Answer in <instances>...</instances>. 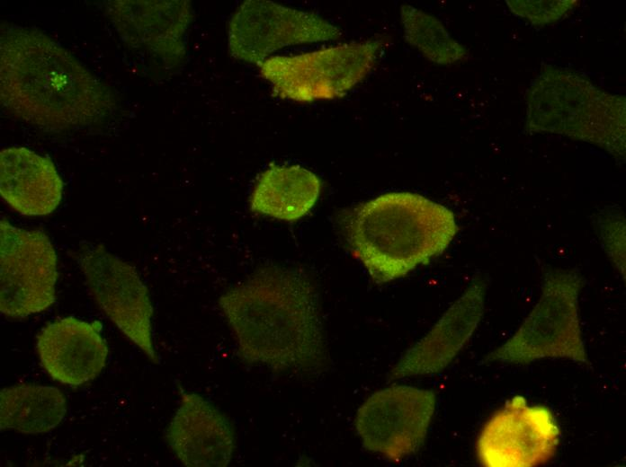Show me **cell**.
<instances>
[{"mask_svg":"<svg viewBox=\"0 0 626 467\" xmlns=\"http://www.w3.org/2000/svg\"><path fill=\"white\" fill-rule=\"evenodd\" d=\"M246 364L275 373L316 374L328 364L319 295L302 269L259 268L219 298Z\"/></svg>","mask_w":626,"mask_h":467,"instance_id":"1","label":"cell"},{"mask_svg":"<svg viewBox=\"0 0 626 467\" xmlns=\"http://www.w3.org/2000/svg\"><path fill=\"white\" fill-rule=\"evenodd\" d=\"M0 82L4 107L48 130L100 122L116 107L104 83L34 28L2 24Z\"/></svg>","mask_w":626,"mask_h":467,"instance_id":"2","label":"cell"},{"mask_svg":"<svg viewBox=\"0 0 626 467\" xmlns=\"http://www.w3.org/2000/svg\"><path fill=\"white\" fill-rule=\"evenodd\" d=\"M342 225L352 253L377 284L429 263L459 231L451 209L408 191L371 198L344 214Z\"/></svg>","mask_w":626,"mask_h":467,"instance_id":"3","label":"cell"},{"mask_svg":"<svg viewBox=\"0 0 626 467\" xmlns=\"http://www.w3.org/2000/svg\"><path fill=\"white\" fill-rule=\"evenodd\" d=\"M525 130L595 145L625 160L626 99L563 67L544 66L526 94Z\"/></svg>","mask_w":626,"mask_h":467,"instance_id":"4","label":"cell"},{"mask_svg":"<svg viewBox=\"0 0 626 467\" xmlns=\"http://www.w3.org/2000/svg\"><path fill=\"white\" fill-rule=\"evenodd\" d=\"M582 285L583 278L577 270L547 269L533 309L486 361L523 365L543 358H563L588 366L579 319Z\"/></svg>","mask_w":626,"mask_h":467,"instance_id":"5","label":"cell"},{"mask_svg":"<svg viewBox=\"0 0 626 467\" xmlns=\"http://www.w3.org/2000/svg\"><path fill=\"white\" fill-rule=\"evenodd\" d=\"M384 46L371 39L295 56L269 57L261 75L281 98L300 102L331 100L361 83L377 62Z\"/></svg>","mask_w":626,"mask_h":467,"instance_id":"6","label":"cell"},{"mask_svg":"<svg viewBox=\"0 0 626 467\" xmlns=\"http://www.w3.org/2000/svg\"><path fill=\"white\" fill-rule=\"evenodd\" d=\"M75 259L100 308L153 363H157L148 290L136 268L101 243H82Z\"/></svg>","mask_w":626,"mask_h":467,"instance_id":"7","label":"cell"},{"mask_svg":"<svg viewBox=\"0 0 626 467\" xmlns=\"http://www.w3.org/2000/svg\"><path fill=\"white\" fill-rule=\"evenodd\" d=\"M57 254L41 230H26L0 220V311L25 318L56 300Z\"/></svg>","mask_w":626,"mask_h":467,"instance_id":"8","label":"cell"},{"mask_svg":"<svg viewBox=\"0 0 626 467\" xmlns=\"http://www.w3.org/2000/svg\"><path fill=\"white\" fill-rule=\"evenodd\" d=\"M560 430L552 411L514 396L506 401L483 426L477 456L487 467H533L556 454Z\"/></svg>","mask_w":626,"mask_h":467,"instance_id":"9","label":"cell"},{"mask_svg":"<svg viewBox=\"0 0 626 467\" xmlns=\"http://www.w3.org/2000/svg\"><path fill=\"white\" fill-rule=\"evenodd\" d=\"M342 31L312 12L272 1L247 0L234 13L228 27V49L238 60L260 66L288 46L336 40Z\"/></svg>","mask_w":626,"mask_h":467,"instance_id":"10","label":"cell"},{"mask_svg":"<svg viewBox=\"0 0 626 467\" xmlns=\"http://www.w3.org/2000/svg\"><path fill=\"white\" fill-rule=\"evenodd\" d=\"M436 404L431 390L394 385L374 392L358 410L355 427L362 445L398 462L423 445Z\"/></svg>","mask_w":626,"mask_h":467,"instance_id":"11","label":"cell"},{"mask_svg":"<svg viewBox=\"0 0 626 467\" xmlns=\"http://www.w3.org/2000/svg\"><path fill=\"white\" fill-rule=\"evenodd\" d=\"M180 404L165 440L188 467H225L234 456L237 437L230 419L212 402L179 385Z\"/></svg>","mask_w":626,"mask_h":467,"instance_id":"12","label":"cell"},{"mask_svg":"<svg viewBox=\"0 0 626 467\" xmlns=\"http://www.w3.org/2000/svg\"><path fill=\"white\" fill-rule=\"evenodd\" d=\"M486 283L476 278L430 331L393 367L390 379L432 374L454 359L477 329L484 313Z\"/></svg>","mask_w":626,"mask_h":467,"instance_id":"13","label":"cell"},{"mask_svg":"<svg viewBox=\"0 0 626 467\" xmlns=\"http://www.w3.org/2000/svg\"><path fill=\"white\" fill-rule=\"evenodd\" d=\"M99 322L76 317L57 319L38 334L40 363L55 381L79 386L94 379L104 368L109 348Z\"/></svg>","mask_w":626,"mask_h":467,"instance_id":"14","label":"cell"},{"mask_svg":"<svg viewBox=\"0 0 626 467\" xmlns=\"http://www.w3.org/2000/svg\"><path fill=\"white\" fill-rule=\"evenodd\" d=\"M109 12L126 41L163 58L184 53V37L192 21L189 1H112Z\"/></svg>","mask_w":626,"mask_h":467,"instance_id":"15","label":"cell"},{"mask_svg":"<svg viewBox=\"0 0 626 467\" xmlns=\"http://www.w3.org/2000/svg\"><path fill=\"white\" fill-rule=\"evenodd\" d=\"M0 195L21 215L46 216L59 206L63 181L50 159L13 146L0 153Z\"/></svg>","mask_w":626,"mask_h":467,"instance_id":"16","label":"cell"},{"mask_svg":"<svg viewBox=\"0 0 626 467\" xmlns=\"http://www.w3.org/2000/svg\"><path fill=\"white\" fill-rule=\"evenodd\" d=\"M320 178L300 165H271L264 171L250 195L255 213L282 221L305 216L317 203Z\"/></svg>","mask_w":626,"mask_h":467,"instance_id":"17","label":"cell"},{"mask_svg":"<svg viewBox=\"0 0 626 467\" xmlns=\"http://www.w3.org/2000/svg\"><path fill=\"white\" fill-rule=\"evenodd\" d=\"M67 410L66 396L54 386L22 383L0 392L1 430L47 433L60 424Z\"/></svg>","mask_w":626,"mask_h":467,"instance_id":"18","label":"cell"},{"mask_svg":"<svg viewBox=\"0 0 626 467\" xmlns=\"http://www.w3.org/2000/svg\"><path fill=\"white\" fill-rule=\"evenodd\" d=\"M400 19L406 40L430 61L450 65L467 56L466 48L451 36L434 16L409 4H403Z\"/></svg>","mask_w":626,"mask_h":467,"instance_id":"19","label":"cell"},{"mask_svg":"<svg viewBox=\"0 0 626 467\" xmlns=\"http://www.w3.org/2000/svg\"><path fill=\"white\" fill-rule=\"evenodd\" d=\"M596 234L611 261L625 278V218L614 206L607 207L592 219Z\"/></svg>","mask_w":626,"mask_h":467,"instance_id":"20","label":"cell"},{"mask_svg":"<svg viewBox=\"0 0 626 467\" xmlns=\"http://www.w3.org/2000/svg\"><path fill=\"white\" fill-rule=\"evenodd\" d=\"M505 3L514 15L534 25H545L559 20L579 2L576 0H508Z\"/></svg>","mask_w":626,"mask_h":467,"instance_id":"21","label":"cell"}]
</instances>
